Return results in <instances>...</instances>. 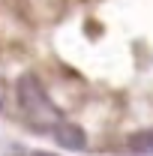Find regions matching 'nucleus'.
I'll return each mask as SVG.
<instances>
[{
    "label": "nucleus",
    "mask_w": 153,
    "mask_h": 156,
    "mask_svg": "<svg viewBox=\"0 0 153 156\" xmlns=\"http://www.w3.org/2000/svg\"><path fill=\"white\" fill-rule=\"evenodd\" d=\"M0 108H3V93H0Z\"/></svg>",
    "instance_id": "nucleus-4"
},
{
    "label": "nucleus",
    "mask_w": 153,
    "mask_h": 156,
    "mask_svg": "<svg viewBox=\"0 0 153 156\" xmlns=\"http://www.w3.org/2000/svg\"><path fill=\"white\" fill-rule=\"evenodd\" d=\"M48 132L54 138V144L63 147V150H84V147H87V132H84L78 123H69L66 117H60Z\"/></svg>",
    "instance_id": "nucleus-2"
},
{
    "label": "nucleus",
    "mask_w": 153,
    "mask_h": 156,
    "mask_svg": "<svg viewBox=\"0 0 153 156\" xmlns=\"http://www.w3.org/2000/svg\"><path fill=\"white\" fill-rule=\"evenodd\" d=\"M126 144H129V150H135V153H153V126L132 132Z\"/></svg>",
    "instance_id": "nucleus-3"
},
{
    "label": "nucleus",
    "mask_w": 153,
    "mask_h": 156,
    "mask_svg": "<svg viewBox=\"0 0 153 156\" xmlns=\"http://www.w3.org/2000/svg\"><path fill=\"white\" fill-rule=\"evenodd\" d=\"M18 96H21V111H24V117L36 129H45L48 132L60 117H63V111L48 99V93H45V87H42V81L36 75H24L18 81Z\"/></svg>",
    "instance_id": "nucleus-1"
}]
</instances>
